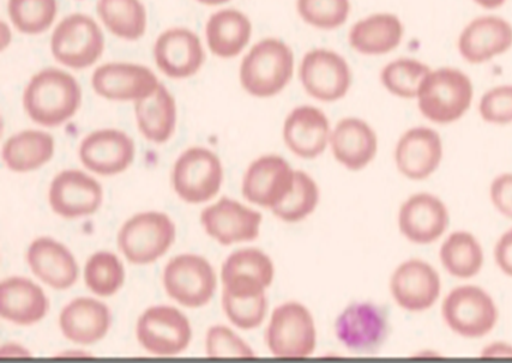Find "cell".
Returning <instances> with one entry per match:
<instances>
[{
  "label": "cell",
  "instance_id": "cell-1",
  "mask_svg": "<svg viewBox=\"0 0 512 363\" xmlns=\"http://www.w3.org/2000/svg\"><path fill=\"white\" fill-rule=\"evenodd\" d=\"M293 48L279 38H264L246 52L239 68V81L246 93L257 99L280 95L297 75Z\"/></svg>",
  "mask_w": 512,
  "mask_h": 363
},
{
  "label": "cell",
  "instance_id": "cell-2",
  "mask_svg": "<svg viewBox=\"0 0 512 363\" xmlns=\"http://www.w3.org/2000/svg\"><path fill=\"white\" fill-rule=\"evenodd\" d=\"M80 84L68 72L48 68L30 78L23 107L34 123L56 127L75 116L81 106Z\"/></svg>",
  "mask_w": 512,
  "mask_h": 363
},
{
  "label": "cell",
  "instance_id": "cell-3",
  "mask_svg": "<svg viewBox=\"0 0 512 363\" xmlns=\"http://www.w3.org/2000/svg\"><path fill=\"white\" fill-rule=\"evenodd\" d=\"M474 86L465 72L445 66L431 69L419 90V112L436 125L457 123L471 110Z\"/></svg>",
  "mask_w": 512,
  "mask_h": 363
},
{
  "label": "cell",
  "instance_id": "cell-4",
  "mask_svg": "<svg viewBox=\"0 0 512 363\" xmlns=\"http://www.w3.org/2000/svg\"><path fill=\"white\" fill-rule=\"evenodd\" d=\"M443 322L456 336L483 340L499 322V308L493 296L475 284H461L444 296Z\"/></svg>",
  "mask_w": 512,
  "mask_h": 363
},
{
  "label": "cell",
  "instance_id": "cell-5",
  "mask_svg": "<svg viewBox=\"0 0 512 363\" xmlns=\"http://www.w3.org/2000/svg\"><path fill=\"white\" fill-rule=\"evenodd\" d=\"M265 344L279 359H306L315 354L318 332L309 307L299 301H287L271 313Z\"/></svg>",
  "mask_w": 512,
  "mask_h": 363
},
{
  "label": "cell",
  "instance_id": "cell-6",
  "mask_svg": "<svg viewBox=\"0 0 512 363\" xmlns=\"http://www.w3.org/2000/svg\"><path fill=\"white\" fill-rule=\"evenodd\" d=\"M297 76L306 95L321 104H334L351 92V64L329 47H313L298 60Z\"/></svg>",
  "mask_w": 512,
  "mask_h": 363
},
{
  "label": "cell",
  "instance_id": "cell-7",
  "mask_svg": "<svg viewBox=\"0 0 512 363\" xmlns=\"http://www.w3.org/2000/svg\"><path fill=\"white\" fill-rule=\"evenodd\" d=\"M389 331L387 311L370 301L353 302L343 308L334 323L336 340L359 355L378 352L387 342Z\"/></svg>",
  "mask_w": 512,
  "mask_h": 363
},
{
  "label": "cell",
  "instance_id": "cell-8",
  "mask_svg": "<svg viewBox=\"0 0 512 363\" xmlns=\"http://www.w3.org/2000/svg\"><path fill=\"white\" fill-rule=\"evenodd\" d=\"M104 48L105 38L99 24L83 14L65 17L51 38L54 59L74 70L90 68L98 62Z\"/></svg>",
  "mask_w": 512,
  "mask_h": 363
},
{
  "label": "cell",
  "instance_id": "cell-9",
  "mask_svg": "<svg viewBox=\"0 0 512 363\" xmlns=\"http://www.w3.org/2000/svg\"><path fill=\"white\" fill-rule=\"evenodd\" d=\"M173 189L189 204H203L218 195L224 183L219 156L206 148H191L179 157L172 173Z\"/></svg>",
  "mask_w": 512,
  "mask_h": 363
},
{
  "label": "cell",
  "instance_id": "cell-10",
  "mask_svg": "<svg viewBox=\"0 0 512 363\" xmlns=\"http://www.w3.org/2000/svg\"><path fill=\"white\" fill-rule=\"evenodd\" d=\"M176 226L165 214H138L120 229L118 246L132 264L154 263L176 240Z\"/></svg>",
  "mask_w": 512,
  "mask_h": 363
},
{
  "label": "cell",
  "instance_id": "cell-11",
  "mask_svg": "<svg viewBox=\"0 0 512 363\" xmlns=\"http://www.w3.org/2000/svg\"><path fill=\"white\" fill-rule=\"evenodd\" d=\"M442 277L424 259L411 258L397 265L389 280L395 304L409 313H424L435 307L442 296Z\"/></svg>",
  "mask_w": 512,
  "mask_h": 363
},
{
  "label": "cell",
  "instance_id": "cell-12",
  "mask_svg": "<svg viewBox=\"0 0 512 363\" xmlns=\"http://www.w3.org/2000/svg\"><path fill=\"white\" fill-rule=\"evenodd\" d=\"M164 286L170 298L180 305L201 308L214 298L218 277L206 258L183 254L166 265Z\"/></svg>",
  "mask_w": 512,
  "mask_h": 363
},
{
  "label": "cell",
  "instance_id": "cell-13",
  "mask_svg": "<svg viewBox=\"0 0 512 363\" xmlns=\"http://www.w3.org/2000/svg\"><path fill=\"white\" fill-rule=\"evenodd\" d=\"M450 226V211L442 198L418 192L401 204L397 227L411 244L427 246L443 239Z\"/></svg>",
  "mask_w": 512,
  "mask_h": 363
},
{
  "label": "cell",
  "instance_id": "cell-14",
  "mask_svg": "<svg viewBox=\"0 0 512 363\" xmlns=\"http://www.w3.org/2000/svg\"><path fill=\"white\" fill-rule=\"evenodd\" d=\"M137 340L148 353L176 356L188 349L192 338L189 319L174 307L149 308L137 323Z\"/></svg>",
  "mask_w": 512,
  "mask_h": 363
},
{
  "label": "cell",
  "instance_id": "cell-15",
  "mask_svg": "<svg viewBox=\"0 0 512 363\" xmlns=\"http://www.w3.org/2000/svg\"><path fill=\"white\" fill-rule=\"evenodd\" d=\"M444 159V143L439 132L429 126H414L396 142L394 162L403 178L424 181L435 175Z\"/></svg>",
  "mask_w": 512,
  "mask_h": 363
},
{
  "label": "cell",
  "instance_id": "cell-16",
  "mask_svg": "<svg viewBox=\"0 0 512 363\" xmlns=\"http://www.w3.org/2000/svg\"><path fill=\"white\" fill-rule=\"evenodd\" d=\"M294 169L279 155H264L251 163L245 172L242 192L246 201L259 208L274 210L293 189Z\"/></svg>",
  "mask_w": 512,
  "mask_h": 363
},
{
  "label": "cell",
  "instance_id": "cell-17",
  "mask_svg": "<svg viewBox=\"0 0 512 363\" xmlns=\"http://www.w3.org/2000/svg\"><path fill=\"white\" fill-rule=\"evenodd\" d=\"M333 125L322 108L299 105L283 121L282 139L286 148L301 160H315L329 150Z\"/></svg>",
  "mask_w": 512,
  "mask_h": 363
},
{
  "label": "cell",
  "instance_id": "cell-18",
  "mask_svg": "<svg viewBox=\"0 0 512 363\" xmlns=\"http://www.w3.org/2000/svg\"><path fill=\"white\" fill-rule=\"evenodd\" d=\"M262 222L261 213L227 197L210 205L201 214L204 231L224 246L256 240L261 232Z\"/></svg>",
  "mask_w": 512,
  "mask_h": 363
},
{
  "label": "cell",
  "instance_id": "cell-19",
  "mask_svg": "<svg viewBox=\"0 0 512 363\" xmlns=\"http://www.w3.org/2000/svg\"><path fill=\"white\" fill-rule=\"evenodd\" d=\"M154 59L162 74L185 80L200 72L206 51L200 36L188 28H171L155 41Z\"/></svg>",
  "mask_w": 512,
  "mask_h": 363
},
{
  "label": "cell",
  "instance_id": "cell-20",
  "mask_svg": "<svg viewBox=\"0 0 512 363\" xmlns=\"http://www.w3.org/2000/svg\"><path fill=\"white\" fill-rule=\"evenodd\" d=\"M379 139L375 129L358 117L342 118L333 126L329 150L349 172H361L376 160Z\"/></svg>",
  "mask_w": 512,
  "mask_h": 363
},
{
  "label": "cell",
  "instance_id": "cell-21",
  "mask_svg": "<svg viewBox=\"0 0 512 363\" xmlns=\"http://www.w3.org/2000/svg\"><path fill=\"white\" fill-rule=\"evenodd\" d=\"M273 260L258 248H243L226 259L221 270L222 292L234 296L267 294L273 284Z\"/></svg>",
  "mask_w": 512,
  "mask_h": 363
},
{
  "label": "cell",
  "instance_id": "cell-22",
  "mask_svg": "<svg viewBox=\"0 0 512 363\" xmlns=\"http://www.w3.org/2000/svg\"><path fill=\"white\" fill-rule=\"evenodd\" d=\"M92 86L101 98L136 102L154 94L160 83L147 66L108 63L94 71Z\"/></svg>",
  "mask_w": 512,
  "mask_h": 363
},
{
  "label": "cell",
  "instance_id": "cell-23",
  "mask_svg": "<svg viewBox=\"0 0 512 363\" xmlns=\"http://www.w3.org/2000/svg\"><path fill=\"white\" fill-rule=\"evenodd\" d=\"M512 47V26L502 17L481 16L463 28L457 48L469 64H484Z\"/></svg>",
  "mask_w": 512,
  "mask_h": 363
},
{
  "label": "cell",
  "instance_id": "cell-24",
  "mask_svg": "<svg viewBox=\"0 0 512 363\" xmlns=\"http://www.w3.org/2000/svg\"><path fill=\"white\" fill-rule=\"evenodd\" d=\"M48 201L54 213L72 220L93 215L102 202L98 181L80 171H64L53 179Z\"/></svg>",
  "mask_w": 512,
  "mask_h": 363
},
{
  "label": "cell",
  "instance_id": "cell-25",
  "mask_svg": "<svg viewBox=\"0 0 512 363\" xmlns=\"http://www.w3.org/2000/svg\"><path fill=\"white\" fill-rule=\"evenodd\" d=\"M405 38L401 18L391 12H375L359 18L348 30L351 50L364 57H382L397 50Z\"/></svg>",
  "mask_w": 512,
  "mask_h": 363
},
{
  "label": "cell",
  "instance_id": "cell-26",
  "mask_svg": "<svg viewBox=\"0 0 512 363\" xmlns=\"http://www.w3.org/2000/svg\"><path fill=\"white\" fill-rule=\"evenodd\" d=\"M135 157V143L119 130H100L83 139L80 159L90 172L116 175L129 168Z\"/></svg>",
  "mask_w": 512,
  "mask_h": 363
},
{
  "label": "cell",
  "instance_id": "cell-27",
  "mask_svg": "<svg viewBox=\"0 0 512 363\" xmlns=\"http://www.w3.org/2000/svg\"><path fill=\"white\" fill-rule=\"evenodd\" d=\"M27 262L33 274L53 289L74 286L78 265L68 248L51 238H40L29 246Z\"/></svg>",
  "mask_w": 512,
  "mask_h": 363
},
{
  "label": "cell",
  "instance_id": "cell-28",
  "mask_svg": "<svg viewBox=\"0 0 512 363\" xmlns=\"http://www.w3.org/2000/svg\"><path fill=\"white\" fill-rule=\"evenodd\" d=\"M111 312L102 302L89 298L76 299L66 306L59 317L65 338L81 346L99 342L111 328Z\"/></svg>",
  "mask_w": 512,
  "mask_h": 363
},
{
  "label": "cell",
  "instance_id": "cell-29",
  "mask_svg": "<svg viewBox=\"0 0 512 363\" xmlns=\"http://www.w3.org/2000/svg\"><path fill=\"white\" fill-rule=\"evenodd\" d=\"M252 23L238 9H221L208 18L206 41L209 51L221 59H233L248 48L252 38Z\"/></svg>",
  "mask_w": 512,
  "mask_h": 363
},
{
  "label": "cell",
  "instance_id": "cell-30",
  "mask_svg": "<svg viewBox=\"0 0 512 363\" xmlns=\"http://www.w3.org/2000/svg\"><path fill=\"white\" fill-rule=\"evenodd\" d=\"M48 300L38 284L28 278L11 277L0 286V316L20 326H30L44 319Z\"/></svg>",
  "mask_w": 512,
  "mask_h": 363
},
{
  "label": "cell",
  "instance_id": "cell-31",
  "mask_svg": "<svg viewBox=\"0 0 512 363\" xmlns=\"http://www.w3.org/2000/svg\"><path fill=\"white\" fill-rule=\"evenodd\" d=\"M485 259L483 244L465 229L448 234L439 248L442 268L448 275L460 281H469L480 275Z\"/></svg>",
  "mask_w": 512,
  "mask_h": 363
},
{
  "label": "cell",
  "instance_id": "cell-32",
  "mask_svg": "<svg viewBox=\"0 0 512 363\" xmlns=\"http://www.w3.org/2000/svg\"><path fill=\"white\" fill-rule=\"evenodd\" d=\"M135 113L138 129L150 142L165 143L176 130V100L164 84L154 94L136 101Z\"/></svg>",
  "mask_w": 512,
  "mask_h": 363
},
{
  "label": "cell",
  "instance_id": "cell-33",
  "mask_svg": "<svg viewBox=\"0 0 512 363\" xmlns=\"http://www.w3.org/2000/svg\"><path fill=\"white\" fill-rule=\"evenodd\" d=\"M54 154V139L50 133L28 130L18 133L5 143L3 160L16 173L35 171L50 161Z\"/></svg>",
  "mask_w": 512,
  "mask_h": 363
},
{
  "label": "cell",
  "instance_id": "cell-34",
  "mask_svg": "<svg viewBox=\"0 0 512 363\" xmlns=\"http://www.w3.org/2000/svg\"><path fill=\"white\" fill-rule=\"evenodd\" d=\"M96 10L105 27L119 39L135 41L146 33L148 16L141 0H98Z\"/></svg>",
  "mask_w": 512,
  "mask_h": 363
},
{
  "label": "cell",
  "instance_id": "cell-35",
  "mask_svg": "<svg viewBox=\"0 0 512 363\" xmlns=\"http://www.w3.org/2000/svg\"><path fill=\"white\" fill-rule=\"evenodd\" d=\"M431 68L415 58L402 57L383 66L379 81L390 95L401 100H415Z\"/></svg>",
  "mask_w": 512,
  "mask_h": 363
},
{
  "label": "cell",
  "instance_id": "cell-36",
  "mask_svg": "<svg viewBox=\"0 0 512 363\" xmlns=\"http://www.w3.org/2000/svg\"><path fill=\"white\" fill-rule=\"evenodd\" d=\"M319 202H321V189L317 181L309 173L297 169L293 189L285 201L271 210V213L280 221L295 225L315 214Z\"/></svg>",
  "mask_w": 512,
  "mask_h": 363
},
{
  "label": "cell",
  "instance_id": "cell-37",
  "mask_svg": "<svg viewBox=\"0 0 512 363\" xmlns=\"http://www.w3.org/2000/svg\"><path fill=\"white\" fill-rule=\"evenodd\" d=\"M295 11L307 27L335 32L351 17L352 0H295Z\"/></svg>",
  "mask_w": 512,
  "mask_h": 363
},
{
  "label": "cell",
  "instance_id": "cell-38",
  "mask_svg": "<svg viewBox=\"0 0 512 363\" xmlns=\"http://www.w3.org/2000/svg\"><path fill=\"white\" fill-rule=\"evenodd\" d=\"M8 11L18 32L38 35L56 20L58 4L57 0H9Z\"/></svg>",
  "mask_w": 512,
  "mask_h": 363
},
{
  "label": "cell",
  "instance_id": "cell-39",
  "mask_svg": "<svg viewBox=\"0 0 512 363\" xmlns=\"http://www.w3.org/2000/svg\"><path fill=\"white\" fill-rule=\"evenodd\" d=\"M124 280V266L113 253L99 252L88 259L84 281L95 295L110 298L122 288Z\"/></svg>",
  "mask_w": 512,
  "mask_h": 363
},
{
  "label": "cell",
  "instance_id": "cell-40",
  "mask_svg": "<svg viewBox=\"0 0 512 363\" xmlns=\"http://www.w3.org/2000/svg\"><path fill=\"white\" fill-rule=\"evenodd\" d=\"M222 307L236 328L250 331L259 328L267 318L269 302L267 294L234 296L222 292Z\"/></svg>",
  "mask_w": 512,
  "mask_h": 363
},
{
  "label": "cell",
  "instance_id": "cell-41",
  "mask_svg": "<svg viewBox=\"0 0 512 363\" xmlns=\"http://www.w3.org/2000/svg\"><path fill=\"white\" fill-rule=\"evenodd\" d=\"M206 352L209 358H255L254 350L236 332L224 325L212 326L207 332Z\"/></svg>",
  "mask_w": 512,
  "mask_h": 363
},
{
  "label": "cell",
  "instance_id": "cell-42",
  "mask_svg": "<svg viewBox=\"0 0 512 363\" xmlns=\"http://www.w3.org/2000/svg\"><path fill=\"white\" fill-rule=\"evenodd\" d=\"M479 114L487 124H512V86H498L486 92L479 101Z\"/></svg>",
  "mask_w": 512,
  "mask_h": 363
},
{
  "label": "cell",
  "instance_id": "cell-43",
  "mask_svg": "<svg viewBox=\"0 0 512 363\" xmlns=\"http://www.w3.org/2000/svg\"><path fill=\"white\" fill-rule=\"evenodd\" d=\"M489 197L497 213L512 221V173L499 174L491 181Z\"/></svg>",
  "mask_w": 512,
  "mask_h": 363
},
{
  "label": "cell",
  "instance_id": "cell-44",
  "mask_svg": "<svg viewBox=\"0 0 512 363\" xmlns=\"http://www.w3.org/2000/svg\"><path fill=\"white\" fill-rule=\"evenodd\" d=\"M493 257L499 271L512 278V227L497 240Z\"/></svg>",
  "mask_w": 512,
  "mask_h": 363
},
{
  "label": "cell",
  "instance_id": "cell-45",
  "mask_svg": "<svg viewBox=\"0 0 512 363\" xmlns=\"http://www.w3.org/2000/svg\"><path fill=\"white\" fill-rule=\"evenodd\" d=\"M483 359H512V343L496 341L481 349Z\"/></svg>",
  "mask_w": 512,
  "mask_h": 363
},
{
  "label": "cell",
  "instance_id": "cell-46",
  "mask_svg": "<svg viewBox=\"0 0 512 363\" xmlns=\"http://www.w3.org/2000/svg\"><path fill=\"white\" fill-rule=\"evenodd\" d=\"M474 2L480 5L481 8L493 10L501 8L507 0H474Z\"/></svg>",
  "mask_w": 512,
  "mask_h": 363
},
{
  "label": "cell",
  "instance_id": "cell-47",
  "mask_svg": "<svg viewBox=\"0 0 512 363\" xmlns=\"http://www.w3.org/2000/svg\"><path fill=\"white\" fill-rule=\"evenodd\" d=\"M196 2L207 6H220L231 2V0H196Z\"/></svg>",
  "mask_w": 512,
  "mask_h": 363
}]
</instances>
